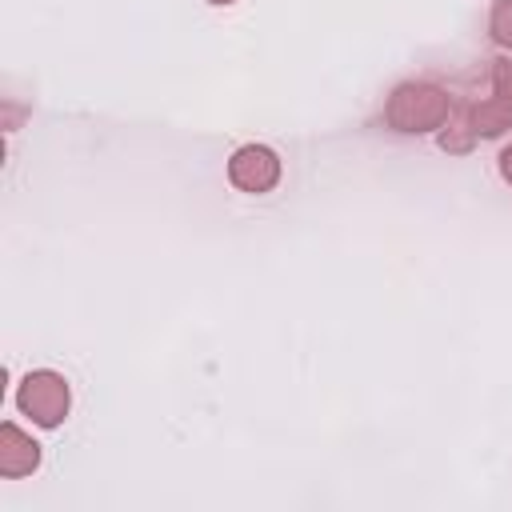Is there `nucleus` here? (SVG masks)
<instances>
[{
    "label": "nucleus",
    "mask_w": 512,
    "mask_h": 512,
    "mask_svg": "<svg viewBox=\"0 0 512 512\" xmlns=\"http://www.w3.org/2000/svg\"><path fill=\"white\" fill-rule=\"evenodd\" d=\"M504 128H512V60H496V68H492V96L472 104L464 112V120L440 136V144L448 152H464L476 136H496Z\"/></svg>",
    "instance_id": "f257e3e1"
},
{
    "label": "nucleus",
    "mask_w": 512,
    "mask_h": 512,
    "mask_svg": "<svg viewBox=\"0 0 512 512\" xmlns=\"http://www.w3.org/2000/svg\"><path fill=\"white\" fill-rule=\"evenodd\" d=\"M448 116H452V96L428 80L400 84L384 104V124L392 132H432L444 128Z\"/></svg>",
    "instance_id": "f03ea898"
},
{
    "label": "nucleus",
    "mask_w": 512,
    "mask_h": 512,
    "mask_svg": "<svg viewBox=\"0 0 512 512\" xmlns=\"http://www.w3.org/2000/svg\"><path fill=\"white\" fill-rule=\"evenodd\" d=\"M16 404L20 412L40 424V428H56L68 412V380L52 368H36L20 380V392H16Z\"/></svg>",
    "instance_id": "7ed1b4c3"
},
{
    "label": "nucleus",
    "mask_w": 512,
    "mask_h": 512,
    "mask_svg": "<svg viewBox=\"0 0 512 512\" xmlns=\"http://www.w3.org/2000/svg\"><path fill=\"white\" fill-rule=\"evenodd\" d=\"M228 180L240 192H256L260 196V192L276 188V180H280V156L272 148H264V144H244L228 160Z\"/></svg>",
    "instance_id": "20e7f679"
},
{
    "label": "nucleus",
    "mask_w": 512,
    "mask_h": 512,
    "mask_svg": "<svg viewBox=\"0 0 512 512\" xmlns=\"http://www.w3.org/2000/svg\"><path fill=\"white\" fill-rule=\"evenodd\" d=\"M36 464H40V444L28 432H20L12 420L0 424V476H8V480L28 476Z\"/></svg>",
    "instance_id": "39448f33"
},
{
    "label": "nucleus",
    "mask_w": 512,
    "mask_h": 512,
    "mask_svg": "<svg viewBox=\"0 0 512 512\" xmlns=\"http://www.w3.org/2000/svg\"><path fill=\"white\" fill-rule=\"evenodd\" d=\"M488 32H492V40H500V44L512 48V0H496V4H492V12H488Z\"/></svg>",
    "instance_id": "423d86ee"
},
{
    "label": "nucleus",
    "mask_w": 512,
    "mask_h": 512,
    "mask_svg": "<svg viewBox=\"0 0 512 512\" xmlns=\"http://www.w3.org/2000/svg\"><path fill=\"white\" fill-rule=\"evenodd\" d=\"M500 176H504V180L512 184V144H508V148L500 152Z\"/></svg>",
    "instance_id": "0eeeda50"
},
{
    "label": "nucleus",
    "mask_w": 512,
    "mask_h": 512,
    "mask_svg": "<svg viewBox=\"0 0 512 512\" xmlns=\"http://www.w3.org/2000/svg\"><path fill=\"white\" fill-rule=\"evenodd\" d=\"M208 4H232V0H208Z\"/></svg>",
    "instance_id": "6e6552de"
}]
</instances>
